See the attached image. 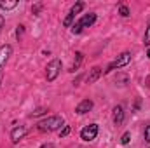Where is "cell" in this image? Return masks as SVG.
I'll use <instances>...</instances> for the list:
<instances>
[{"mask_svg":"<svg viewBox=\"0 0 150 148\" xmlns=\"http://www.w3.org/2000/svg\"><path fill=\"white\" fill-rule=\"evenodd\" d=\"M63 125V118L59 115H52V117H47L45 120L38 122V131L42 132H52L56 129H59Z\"/></svg>","mask_w":150,"mask_h":148,"instance_id":"cell-1","label":"cell"},{"mask_svg":"<svg viewBox=\"0 0 150 148\" xmlns=\"http://www.w3.org/2000/svg\"><path fill=\"white\" fill-rule=\"evenodd\" d=\"M129 61H131V52H122L120 56H117V59H113L112 63H110V65L107 66L105 73H110V72L117 70V68H122V66L129 65Z\"/></svg>","mask_w":150,"mask_h":148,"instance_id":"cell-2","label":"cell"},{"mask_svg":"<svg viewBox=\"0 0 150 148\" xmlns=\"http://www.w3.org/2000/svg\"><path fill=\"white\" fill-rule=\"evenodd\" d=\"M59 72H61V61H59V59H52V61L47 65V68H45V78H47V82L56 80L58 75H59Z\"/></svg>","mask_w":150,"mask_h":148,"instance_id":"cell-3","label":"cell"},{"mask_svg":"<svg viewBox=\"0 0 150 148\" xmlns=\"http://www.w3.org/2000/svg\"><path fill=\"white\" fill-rule=\"evenodd\" d=\"M12 52V47L11 45H2L0 47V85H2V80H4V70H5V65L9 61V56Z\"/></svg>","mask_w":150,"mask_h":148,"instance_id":"cell-4","label":"cell"},{"mask_svg":"<svg viewBox=\"0 0 150 148\" xmlns=\"http://www.w3.org/2000/svg\"><path fill=\"white\" fill-rule=\"evenodd\" d=\"M96 136H98V124H89L80 131V138L84 141H93L96 140Z\"/></svg>","mask_w":150,"mask_h":148,"instance_id":"cell-5","label":"cell"},{"mask_svg":"<svg viewBox=\"0 0 150 148\" xmlns=\"http://www.w3.org/2000/svg\"><path fill=\"white\" fill-rule=\"evenodd\" d=\"M93 106H94V103H93L91 99H84V101H80V103L77 105L75 111H77L79 115H84V113H87V111L93 110Z\"/></svg>","mask_w":150,"mask_h":148,"instance_id":"cell-6","label":"cell"},{"mask_svg":"<svg viewBox=\"0 0 150 148\" xmlns=\"http://www.w3.org/2000/svg\"><path fill=\"white\" fill-rule=\"evenodd\" d=\"M25 134H26V127H23V125L14 127V129H12V132H11V140H12V143H18L19 140H23V138H25Z\"/></svg>","mask_w":150,"mask_h":148,"instance_id":"cell-7","label":"cell"},{"mask_svg":"<svg viewBox=\"0 0 150 148\" xmlns=\"http://www.w3.org/2000/svg\"><path fill=\"white\" fill-rule=\"evenodd\" d=\"M94 21H96V14L94 12H89V14H84V18L79 23L82 25V28H87V26H93Z\"/></svg>","mask_w":150,"mask_h":148,"instance_id":"cell-8","label":"cell"},{"mask_svg":"<svg viewBox=\"0 0 150 148\" xmlns=\"http://www.w3.org/2000/svg\"><path fill=\"white\" fill-rule=\"evenodd\" d=\"M122 122H124V110H122V106H115L113 108V124L120 125Z\"/></svg>","mask_w":150,"mask_h":148,"instance_id":"cell-9","label":"cell"},{"mask_svg":"<svg viewBox=\"0 0 150 148\" xmlns=\"http://www.w3.org/2000/svg\"><path fill=\"white\" fill-rule=\"evenodd\" d=\"M101 73H103V72H101V68H100V66H94V68L91 70L89 77H87V84H94V82L101 77Z\"/></svg>","mask_w":150,"mask_h":148,"instance_id":"cell-10","label":"cell"},{"mask_svg":"<svg viewBox=\"0 0 150 148\" xmlns=\"http://www.w3.org/2000/svg\"><path fill=\"white\" fill-rule=\"evenodd\" d=\"M82 59H84V54L82 52H75V59H74V63H72V66H70L68 72H77L80 68V65H82Z\"/></svg>","mask_w":150,"mask_h":148,"instance_id":"cell-11","label":"cell"},{"mask_svg":"<svg viewBox=\"0 0 150 148\" xmlns=\"http://www.w3.org/2000/svg\"><path fill=\"white\" fill-rule=\"evenodd\" d=\"M0 7L2 9H5V11H11V9H14V7H18V0H11V2H4V0H0Z\"/></svg>","mask_w":150,"mask_h":148,"instance_id":"cell-12","label":"cell"},{"mask_svg":"<svg viewBox=\"0 0 150 148\" xmlns=\"http://www.w3.org/2000/svg\"><path fill=\"white\" fill-rule=\"evenodd\" d=\"M82 9H84V2H77V4H75L74 7L70 9V14H74V16H77V14H79V12H80Z\"/></svg>","mask_w":150,"mask_h":148,"instance_id":"cell-13","label":"cell"},{"mask_svg":"<svg viewBox=\"0 0 150 148\" xmlns=\"http://www.w3.org/2000/svg\"><path fill=\"white\" fill-rule=\"evenodd\" d=\"M82 30H84V28H82V25H80L79 21H77L75 25H72V32H74L75 35H79V33H82Z\"/></svg>","mask_w":150,"mask_h":148,"instance_id":"cell-14","label":"cell"},{"mask_svg":"<svg viewBox=\"0 0 150 148\" xmlns=\"http://www.w3.org/2000/svg\"><path fill=\"white\" fill-rule=\"evenodd\" d=\"M119 14L124 16V18H127V16H129V9H127L126 5H120V7H119Z\"/></svg>","mask_w":150,"mask_h":148,"instance_id":"cell-15","label":"cell"},{"mask_svg":"<svg viewBox=\"0 0 150 148\" xmlns=\"http://www.w3.org/2000/svg\"><path fill=\"white\" fill-rule=\"evenodd\" d=\"M129 140H131V132H124L122 138H120V143H122V145H127Z\"/></svg>","mask_w":150,"mask_h":148,"instance_id":"cell-16","label":"cell"},{"mask_svg":"<svg viewBox=\"0 0 150 148\" xmlns=\"http://www.w3.org/2000/svg\"><path fill=\"white\" fill-rule=\"evenodd\" d=\"M68 134H70V125H63V129L59 131V136L65 138V136H68Z\"/></svg>","mask_w":150,"mask_h":148,"instance_id":"cell-17","label":"cell"},{"mask_svg":"<svg viewBox=\"0 0 150 148\" xmlns=\"http://www.w3.org/2000/svg\"><path fill=\"white\" fill-rule=\"evenodd\" d=\"M143 44L150 47V25H149V28H147V32H145V38H143Z\"/></svg>","mask_w":150,"mask_h":148,"instance_id":"cell-18","label":"cell"},{"mask_svg":"<svg viewBox=\"0 0 150 148\" xmlns=\"http://www.w3.org/2000/svg\"><path fill=\"white\" fill-rule=\"evenodd\" d=\"M115 82H122V84H120V85H124V84H126V82H127V77H126V75H119V77H117V78H115Z\"/></svg>","mask_w":150,"mask_h":148,"instance_id":"cell-19","label":"cell"},{"mask_svg":"<svg viewBox=\"0 0 150 148\" xmlns=\"http://www.w3.org/2000/svg\"><path fill=\"white\" fill-rule=\"evenodd\" d=\"M23 28H25V26H18V30H16V37H18V40H19L21 35H23Z\"/></svg>","mask_w":150,"mask_h":148,"instance_id":"cell-20","label":"cell"},{"mask_svg":"<svg viewBox=\"0 0 150 148\" xmlns=\"http://www.w3.org/2000/svg\"><path fill=\"white\" fill-rule=\"evenodd\" d=\"M44 113H45L44 108H38L37 111H33V113H32V117H38V115H44Z\"/></svg>","mask_w":150,"mask_h":148,"instance_id":"cell-21","label":"cell"},{"mask_svg":"<svg viewBox=\"0 0 150 148\" xmlns=\"http://www.w3.org/2000/svg\"><path fill=\"white\" fill-rule=\"evenodd\" d=\"M145 141L150 143V125H147V129H145Z\"/></svg>","mask_w":150,"mask_h":148,"instance_id":"cell-22","label":"cell"},{"mask_svg":"<svg viewBox=\"0 0 150 148\" xmlns=\"http://www.w3.org/2000/svg\"><path fill=\"white\" fill-rule=\"evenodd\" d=\"M40 148H54V147H52V143H44Z\"/></svg>","mask_w":150,"mask_h":148,"instance_id":"cell-23","label":"cell"},{"mask_svg":"<svg viewBox=\"0 0 150 148\" xmlns=\"http://www.w3.org/2000/svg\"><path fill=\"white\" fill-rule=\"evenodd\" d=\"M40 7H42V5H35V7L32 9V11H33V14H37L38 11H40Z\"/></svg>","mask_w":150,"mask_h":148,"instance_id":"cell-24","label":"cell"},{"mask_svg":"<svg viewBox=\"0 0 150 148\" xmlns=\"http://www.w3.org/2000/svg\"><path fill=\"white\" fill-rule=\"evenodd\" d=\"M147 87H149V89H150V77H149V78H147Z\"/></svg>","mask_w":150,"mask_h":148,"instance_id":"cell-25","label":"cell"},{"mask_svg":"<svg viewBox=\"0 0 150 148\" xmlns=\"http://www.w3.org/2000/svg\"><path fill=\"white\" fill-rule=\"evenodd\" d=\"M2 21H4V19H2V16H0V28H2Z\"/></svg>","mask_w":150,"mask_h":148,"instance_id":"cell-26","label":"cell"},{"mask_svg":"<svg viewBox=\"0 0 150 148\" xmlns=\"http://www.w3.org/2000/svg\"><path fill=\"white\" fill-rule=\"evenodd\" d=\"M147 56H149V58H150V49H149V52H147Z\"/></svg>","mask_w":150,"mask_h":148,"instance_id":"cell-27","label":"cell"}]
</instances>
